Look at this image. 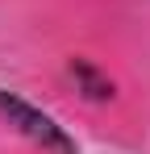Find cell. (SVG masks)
Masks as SVG:
<instances>
[{
  "label": "cell",
  "instance_id": "cell-2",
  "mask_svg": "<svg viewBox=\"0 0 150 154\" xmlns=\"http://www.w3.org/2000/svg\"><path fill=\"white\" fill-rule=\"evenodd\" d=\"M67 75H71V83H75V92L83 96V100H92V104H104V100H113V79L100 71L92 58H71L67 63Z\"/></svg>",
  "mask_w": 150,
  "mask_h": 154
},
{
  "label": "cell",
  "instance_id": "cell-1",
  "mask_svg": "<svg viewBox=\"0 0 150 154\" xmlns=\"http://www.w3.org/2000/svg\"><path fill=\"white\" fill-rule=\"evenodd\" d=\"M0 121L8 129H17L25 142H33L42 154H79L75 137L50 117L46 108H38L33 100H25L21 92H8L0 88Z\"/></svg>",
  "mask_w": 150,
  "mask_h": 154
}]
</instances>
